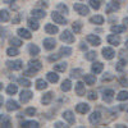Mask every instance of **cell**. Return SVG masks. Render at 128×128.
<instances>
[{
  "label": "cell",
  "instance_id": "3",
  "mask_svg": "<svg viewBox=\"0 0 128 128\" xmlns=\"http://www.w3.org/2000/svg\"><path fill=\"white\" fill-rule=\"evenodd\" d=\"M6 66H8V68L13 69V70H19V69H22V67H23V63H22V60L6 62Z\"/></svg>",
  "mask_w": 128,
  "mask_h": 128
},
{
  "label": "cell",
  "instance_id": "31",
  "mask_svg": "<svg viewBox=\"0 0 128 128\" xmlns=\"http://www.w3.org/2000/svg\"><path fill=\"white\" fill-rule=\"evenodd\" d=\"M27 23H28L30 28H32L34 31L38 30V27H40V26H38V22H37V20H36V19H32V18H31V19H28V22H27Z\"/></svg>",
  "mask_w": 128,
  "mask_h": 128
},
{
  "label": "cell",
  "instance_id": "29",
  "mask_svg": "<svg viewBox=\"0 0 128 128\" xmlns=\"http://www.w3.org/2000/svg\"><path fill=\"white\" fill-rule=\"evenodd\" d=\"M112 32H114V34H122V32L126 31V26H112Z\"/></svg>",
  "mask_w": 128,
  "mask_h": 128
},
{
  "label": "cell",
  "instance_id": "6",
  "mask_svg": "<svg viewBox=\"0 0 128 128\" xmlns=\"http://www.w3.org/2000/svg\"><path fill=\"white\" fill-rule=\"evenodd\" d=\"M51 18L54 19L55 23H59V24H66V23H67V19L64 18L63 16H60L58 12H54V13H52V14H51Z\"/></svg>",
  "mask_w": 128,
  "mask_h": 128
},
{
  "label": "cell",
  "instance_id": "48",
  "mask_svg": "<svg viewBox=\"0 0 128 128\" xmlns=\"http://www.w3.org/2000/svg\"><path fill=\"white\" fill-rule=\"evenodd\" d=\"M35 73H36V70H34V69H28V70H26L24 72V74H26V76H35Z\"/></svg>",
  "mask_w": 128,
  "mask_h": 128
},
{
  "label": "cell",
  "instance_id": "38",
  "mask_svg": "<svg viewBox=\"0 0 128 128\" xmlns=\"http://www.w3.org/2000/svg\"><path fill=\"white\" fill-rule=\"evenodd\" d=\"M6 54H8L9 56H16V55L19 54V51L16 49V46H12V48H9V49L6 50Z\"/></svg>",
  "mask_w": 128,
  "mask_h": 128
},
{
  "label": "cell",
  "instance_id": "34",
  "mask_svg": "<svg viewBox=\"0 0 128 128\" xmlns=\"http://www.w3.org/2000/svg\"><path fill=\"white\" fill-rule=\"evenodd\" d=\"M54 69L56 72H64L67 69V63H59V64H55L54 66Z\"/></svg>",
  "mask_w": 128,
  "mask_h": 128
},
{
  "label": "cell",
  "instance_id": "12",
  "mask_svg": "<svg viewBox=\"0 0 128 128\" xmlns=\"http://www.w3.org/2000/svg\"><path fill=\"white\" fill-rule=\"evenodd\" d=\"M32 94L31 91H22L20 92V101L22 102H28L31 99H32Z\"/></svg>",
  "mask_w": 128,
  "mask_h": 128
},
{
  "label": "cell",
  "instance_id": "33",
  "mask_svg": "<svg viewBox=\"0 0 128 128\" xmlns=\"http://www.w3.org/2000/svg\"><path fill=\"white\" fill-rule=\"evenodd\" d=\"M10 126H12V123H10L9 118L3 116V118H2V123H0V127H2V128H9Z\"/></svg>",
  "mask_w": 128,
  "mask_h": 128
},
{
  "label": "cell",
  "instance_id": "56",
  "mask_svg": "<svg viewBox=\"0 0 128 128\" xmlns=\"http://www.w3.org/2000/svg\"><path fill=\"white\" fill-rule=\"evenodd\" d=\"M123 22H124L126 24H128V17H127V18H124V20H123Z\"/></svg>",
  "mask_w": 128,
  "mask_h": 128
},
{
  "label": "cell",
  "instance_id": "58",
  "mask_svg": "<svg viewBox=\"0 0 128 128\" xmlns=\"http://www.w3.org/2000/svg\"><path fill=\"white\" fill-rule=\"evenodd\" d=\"M126 48H127V49H128V40H127V41H126Z\"/></svg>",
  "mask_w": 128,
  "mask_h": 128
},
{
  "label": "cell",
  "instance_id": "14",
  "mask_svg": "<svg viewBox=\"0 0 128 128\" xmlns=\"http://www.w3.org/2000/svg\"><path fill=\"white\" fill-rule=\"evenodd\" d=\"M76 110H77L78 113H81V114L88 113V110H90V105H87V104H83V102H81V104H78V105L76 106Z\"/></svg>",
  "mask_w": 128,
  "mask_h": 128
},
{
  "label": "cell",
  "instance_id": "47",
  "mask_svg": "<svg viewBox=\"0 0 128 128\" xmlns=\"http://www.w3.org/2000/svg\"><path fill=\"white\" fill-rule=\"evenodd\" d=\"M88 99H90V100H96V99H98V94H96L95 91H91V92L88 94Z\"/></svg>",
  "mask_w": 128,
  "mask_h": 128
},
{
  "label": "cell",
  "instance_id": "49",
  "mask_svg": "<svg viewBox=\"0 0 128 128\" xmlns=\"http://www.w3.org/2000/svg\"><path fill=\"white\" fill-rule=\"evenodd\" d=\"M120 84H122V86H124V87H127L128 86V78H122L120 80Z\"/></svg>",
  "mask_w": 128,
  "mask_h": 128
},
{
  "label": "cell",
  "instance_id": "30",
  "mask_svg": "<svg viewBox=\"0 0 128 128\" xmlns=\"http://www.w3.org/2000/svg\"><path fill=\"white\" fill-rule=\"evenodd\" d=\"M28 51H30L31 55H37L38 52H40V49H38V46H36V45H34V44H31V45L28 46Z\"/></svg>",
  "mask_w": 128,
  "mask_h": 128
},
{
  "label": "cell",
  "instance_id": "59",
  "mask_svg": "<svg viewBox=\"0 0 128 128\" xmlns=\"http://www.w3.org/2000/svg\"><path fill=\"white\" fill-rule=\"evenodd\" d=\"M2 88H3V84H2V83H0V90H2Z\"/></svg>",
  "mask_w": 128,
  "mask_h": 128
},
{
  "label": "cell",
  "instance_id": "15",
  "mask_svg": "<svg viewBox=\"0 0 128 128\" xmlns=\"http://www.w3.org/2000/svg\"><path fill=\"white\" fill-rule=\"evenodd\" d=\"M63 118L66 119L69 124H73V123H74V120H76V119H74L73 113H72V112H69V110H67V112H64V113H63Z\"/></svg>",
  "mask_w": 128,
  "mask_h": 128
},
{
  "label": "cell",
  "instance_id": "60",
  "mask_svg": "<svg viewBox=\"0 0 128 128\" xmlns=\"http://www.w3.org/2000/svg\"><path fill=\"white\" fill-rule=\"evenodd\" d=\"M124 109H126V110H127V112H128V106H127V108H124Z\"/></svg>",
  "mask_w": 128,
  "mask_h": 128
},
{
  "label": "cell",
  "instance_id": "25",
  "mask_svg": "<svg viewBox=\"0 0 128 128\" xmlns=\"http://www.w3.org/2000/svg\"><path fill=\"white\" fill-rule=\"evenodd\" d=\"M51 99H52V92H48V94H45L44 96H42L41 101H42V104H44V105H49L50 101H51Z\"/></svg>",
  "mask_w": 128,
  "mask_h": 128
},
{
  "label": "cell",
  "instance_id": "44",
  "mask_svg": "<svg viewBox=\"0 0 128 128\" xmlns=\"http://www.w3.org/2000/svg\"><path fill=\"white\" fill-rule=\"evenodd\" d=\"M86 59L87 60H95L96 59V52L95 51H90L86 54Z\"/></svg>",
  "mask_w": 128,
  "mask_h": 128
},
{
  "label": "cell",
  "instance_id": "2",
  "mask_svg": "<svg viewBox=\"0 0 128 128\" xmlns=\"http://www.w3.org/2000/svg\"><path fill=\"white\" fill-rule=\"evenodd\" d=\"M74 10L78 13V14H81V16H87L88 13H90V10H88V6H86L84 4H81V3H77V4H74Z\"/></svg>",
  "mask_w": 128,
  "mask_h": 128
},
{
  "label": "cell",
  "instance_id": "18",
  "mask_svg": "<svg viewBox=\"0 0 128 128\" xmlns=\"http://www.w3.org/2000/svg\"><path fill=\"white\" fill-rule=\"evenodd\" d=\"M10 19V14L6 9H3L0 10V22H8Z\"/></svg>",
  "mask_w": 128,
  "mask_h": 128
},
{
  "label": "cell",
  "instance_id": "4",
  "mask_svg": "<svg viewBox=\"0 0 128 128\" xmlns=\"http://www.w3.org/2000/svg\"><path fill=\"white\" fill-rule=\"evenodd\" d=\"M119 6L120 5H119L118 2H110V3H108V5H106L105 12L106 13H113V12H115V10H118Z\"/></svg>",
  "mask_w": 128,
  "mask_h": 128
},
{
  "label": "cell",
  "instance_id": "8",
  "mask_svg": "<svg viewBox=\"0 0 128 128\" xmlns=\"http://www.w3.org/2000/svg\"><path fill=\"white\" fill-rule=\"evenodd\" d=\"M55 45H56V42H55L54 38H45V40H44V48H45L46 50L54 49Z\"/></svg>",
  "mask_w": 128,
  "mask_h": 128
},
{
  "label": "cell",
  "instance_id": "13",
  "mask_svg": "<svg viewBox=\"0 0 128 128\" xmlns=\"http://www.w3.org/2000/svg\"><path fill=\"white\" fill-rule=\"evenodd\" d=\"M114 98V91L113 90H105L104 94H102V99L106 101V102H110Z\"/></svg>",
  "mask_w": 128,
  "mask_h": 128
},
{
  "label": "cell",
  "instance_id": "55",
  "mask_svg": "<svg viewBox=\"0 0 128 128\" xmlns=\"http://www.w3.org/2000/svg\"><path fill=\"white\" fill-rule=\"evenodd\" d=\"M2 105H3V96L0 95V106H2Z\"/></svg>",
  "mask_w": 128,
  "mask_h": 128
},
{
  "label": "cell",
  "instance_id": "24",
  "mask_svg": "<svg viewBox=\"0 0 128 128\" xmlns=\"http://www.w3.org/2000/svg\"><path fill=\"white\" fill-rule=\"evenodd\" d=\"M46 77H48V80H49L51 83H55V82L59 81V76H58L56 73H54V72H49V73L46 74Z\"/></svg>",
  "mask_w": 128,
  "mask_h": 128
},
{
  "label": "cell",
  "instance_id": "1",
  "mask_svg": "<svg viewBox=\"0 0 128 128\" xmlns=\"http://www.w3.org/2000/svg\"><path fill=\"white\" fill-rule=\"evenodd\" d=\"M60 40L64 41V42H67V44H72V42H74V35L72 34L69 30H66L60 35Z\"/></svg>",
  "mask_w": 128,
  "mask_h": 128
},
{
  "label": "cell",
  "instance_id": "43",
  "mask_svg": "<svg viewBox=\"0 0 128 128\" xmlns=\"http://www.w3.org/2000/svg\"><path fill=\"white\" fill-rule=\"evenodd\" d=\"M90 5L94 8V9H96V10H98L99 8H100V0H90Z\"/></svg>",
  "mask_w": 128,
  "mask_h": 128
},
{
  "label": "cell",
  "instance_id": "51",
  "mask_svg": "<svg viewBox=\"0 0 128 128\" xmlns=\"http://www.w3.org/2000/svg\"><path fill=\"white\" fill-rule=\"evenodd\" d=\"M5 32H6V30H5V28H2V27H0V36L4 37V36H5Z\"/></svg>",
  "mask_w": 128,
  "mask_h": 128
},
{
  "label": "cell",
  "instance_id": "19",
  "mask_svg": "<svg viewBox=\"0 0 128 128\" xmlns=\"http://www.w3.org/2000/svg\"><path fill=\"white\" fill-rule=\"evenodd\" d=\"M45 31H46V34H49V35H55L59 30H58V27L54 26V24H46V26H45Z\"/></svg>",
  "mask_w": 128,
  "mask_h": 128
},
{
  "label": "cell",
  "instance_id": "17",
  "mask_svg": "<svg viewBox=\"0 0 128 128\" xmlns=\"http://www.w3.org/2000/svg\"><path fill=\"white\" fill-rule=\"evenodd\" d=\"M108 42L112 44V45H114V46H118L120 44V37L115 36V35H110V36H108Z\"/></svg>",
  "mask_w": 128,
  "mask_h": 128
},
{
  "label": "cell",
  "instance_id": "40",
  "mask_svg": "<svg viewBox=\"0 0 128 128\" xmlns=\"http://www.w3.org/2000/svg\"><path fill=\"white\" fill-rule=\"evenodd\" d=\"M72 27H73L74 34H80V32H81V30H82V23H81V22H74Z\"/></svg>",
  "mask_w": 128,
  "mask_h": 128
},
{
  "label": "cell",
  "instance_id": "42",
  "mask_svg": "<svg viewBox=\"0 0 128 128\" xmlns=\"http://www.w3.org/2000/svg\"><path fill=\"white\" fill-rule=\"evenodd\" d=\"M70 54H72V49H70V48H62V49H60V56H62V55H67V56H68V55H70Z\"/></svg>",
  "mask_w": 128,
  "mask_h": 128
},
{
  "label": "cell",
  "instance_id": "26",
  "mask_svg": "<svg viewBox=\"0 0 128 128\" xmlns=\"http://www.w3.org/2000/svg\"><path fill=\"white\" fill-rule=\"evenodd\" d=\"M83 78H84V82H86L87 84H94L96 82V77L94 76V74H84Z\"/></svg>",
  "mask_w": 128,
  "mask_h": 128
},
{
  "label": "cell",
  "instance_id": "10",
  "mask_svg": "<svg viewBox=\"0 0 128 128\" xmlns=\"http://www.w3.org/2000/svg\"><path fill=\"white\" fill-rule=\"evenodd\" d=\"M6 109L9 112H13V110H18L19 109V104L14 100H8L6 101Z\"/></svg>",
  "mask_w": 128,
  "mask_h": 128
},
{
  "label": "cell",
  "instance_id": "46",
  "mask_svg": "<svg viewBox=\"0 0 128 128\" xmlns=\"http://www.w3.org/2000/svg\"><path fill=\"white\" fill-rule=\"evenodd\" d=\"M58 9L60 10V12H63V13H68V8H67V5H64V4H58Z\"/></svg>",
  "mask_w": 128,
  "mask_h": 128
},
{
  "label": "cell",
  "instance_id": "20",
  "mask_svg": "<svg viewBox=\"0 0 128 128\" xmlns=\"http://www.w3.org/2000/svg\"><path fill=\"white\" fill-rule=\"evenodd\" d=\"M17 32H18V35H19L20 37H23V38H26V40H30V38L32 37V35L30 34V31H27V30H24V28H19Z\"/></svg>",
  "mask_w": 128,
  "mask_h": 128
},
{
  "label": "cell",
  "instance_id": "23",
  "mask_svg": "<svg viewBox=\"0 0 128 128\" xmlns=\"http://www.w3.org/2000/svg\"><path fill=\"white\" fill-rule=\"evenodd\" d=\"M30 68L37 72V70H40V69L42 68V64H41V62H38V60H34V62H30Z\"/></svg>",
  "mask_w": 128,
  "mask_h": 128
},
{
  "label": "cell",
  "instance_id": "27",
  "mask_svg": "<svg viewBox=\"0 0 128 128\" xmlns=\"http://www.w3.org/2000/svg\"><path fill=\"white\" fill-rule=\"evenodd\" d=\"M60 88L63 90V91H69L70 88H72V83H70V81L69 80H66V81H63V83H62V86H60Z\"/></svg>",
  "mask_w": 128,
  "mask_h": 128
},
{
  "label": "cell",
  "instance_id": "22",
  "mask_svg": "<svg viewBox=\"0 0 128 128\" xmlns=\"http://www.w3.org/2000/svg\"><path fill=\"white\" fill-rule=\"evenodd\" d=\"M90 22L95 24H102L104 23V17L102 16H94L90 18Z\"/></svg>",
  "mask_w": 128,
  "mask_h": 128
},
{
  "label": "cell",
  "instance_id": "7",
  "mask_svg": "<svg viewBox=\"0 0 128 128\" xmlns=\"http://www.w3.org/2000/svg\"><path fill=\"white\" fill-rule=\"evenodd\" d=\"M87 41L90 42L91 45H94V46H99V45L101 44L100 37H99V36H95V35H88V36H87Z\"/></svg>",
  "mask_w": 128,
  "mask_h": 128
},
{
  "label": "cell",
  "instance_id": "39",
  "mask_svg": "<svg viewBox=\"0 0 128 128\" xmlns=\"http://www.w3.org/2000/svg\"><path fill=\"white\" fill-rule=\"evenodd\" d=\"M9 42H10V45H12V46H16V48L22 45V41H20L19 38H16V37H12L9 40Z\"/></svg>",
  "mask_w": 128,
  "mask_h": 128
},
{
  "label": "cell",
  "instance_id": "36",
  "mask_svg": "<svg viewBox=\"0 0 128 128\" xmlns=\"http://www.w3.org/2000/svg\"><path fill=\"white\" fill-rule=\"evenodd\" d=\"M18 83H19V84H22L23 87H30L31 84H32V83H31V82H30L27 78H24V77H20V78H18Z\"/></svg>",
  "mask_w": 128,
  "mask_h": 128
},
{
  "label": "cell",
  "instance_id": "45",
  "mask_svg": "<svg viewBox=\"0 0 128 128\" xmlns=\"http://www.w3.org/2000/svg\"><path fill=\"white\" fill-rule=\"evenodd\" d=\"M24 113H26V115H30V116H31V115H35L36 109H35V108H27Z\"/></svg>",
  "mask_w": 128,
  "mask_h": 128
},
{
  "label": "cell",
  "instance_id": "28",
  "mask_svg": "<svg viewBox=\"0 0 128 128\" xmlns=\"http://www.w3.org/2000/svg\"><path fill=\"white\" fill-rule=\"evenodd\" d=\"M48 87V83L44 80H37L36 81V88L37 90H45Z\"/></svg>",
  "mask_w": 128,
  "mask_h": 128
},
{
  "label": "cell",
  "instance_id": "35",
  "mask_svg": "<svg viewBox=\"0 0 128 128\" xmlns=\"http://www.w3.org/2000/svg\"><path fill=\"white\" fill-rule=\"evenodd\" d=\"M18 91V87H17V84H9V86L6 87V92L9 94V95H14L16 92Z\"/></svg>",
  "mask_w": 128,
  "mask_h": 128
},
{
  "label": "cell",
  "instance_id": "21",
  "mask_svg": "<svg viewBox=\"0 0 128 128\" xmlns=\"http://www.w3.org/2000/svg\"><path fill=\"white\" fill-rule=\"evenodd\" d=\"M32 16L35 18H45L46 13H45V10H42V9H34L32 10Z\"/></svg>",
  "mask_w": 128,
  "mask_h": 128
},
{
  "label": "cell",
  "instance_id": "50",
  "mask_svg": "<svg viewBox=\"0 0 128 128\" xmlns=\"http://www.w3.org/2000/svg\"><path fill=\"white\" fill-rule=\"evenodd\" d=\"M59 58H60V54H59V55H50V56H49V60H50V62H52V60H58Z\"/></svg>",
  "mask_w": 128,
  "mask_h": 128
},
{
  "label": "cell",
  "instance_id": "37",
  "mask_svg": "<svg viewBox=\"0 0 128 128\" xmlns=\"http://www.w3.org/2000/svg\"><path fill=\"white\" fill-rule=\"evenodd\" d=\"M116 99H118L119 101L128 100V92H127V91H120L118 95H116Z\"/></svg>",
  "mask_w": 128,
  "mask_h": 128
},
{
  "label": "cell",
  "instance_id": "11",
  "mask_svg": "<svg viewBox=\"0 0 128 128\" xmlns=\"http://www.w3.org/2000/svg\"><path fill=\"white\" fill-rule=\"evenodd\" d=\"M101 119V114L99 112H94L91 115H90V123L91 124H98Z\"/></svg>",
  "mask_w": 128,
  "mask_h": 128
},
{
  "label": "cell",
  "instance_id": "54",
  "mask_svg": "<svg viewBox=\"0 0 128 128\" xmlns=\"http://www.w3.org/2000/svg\"><path fill=\"white\" fill-rule=\"evenodd\" d=\"M3 2H4V3H6V4H9V3H13L14 0H3Z\"/></svg>",
  "mask_w": 128,
  "mask_h": 128
},
{
  "label": "cell",
  "instance_id": "57",
  "mask_svg": "<svg viewBox=\"0 0 128 128\" xmlns=\"http://www.w3.org/2000/svg\"><path fill=\"white\" fill-rule=\"evenodd\" d=\"M116 127H118V128H123V127H126V126H123V124H118Z\"/></svg>",
  "mask_w": 128,
  "mask_h": 128
},
{
  "label": "cell",
  "instance_id": "16",
  "mask_svg": "<svg viewBox=\"0 0 128 128\" xmlns=\"http://www.w3.org/2000/svg\"><path fill=\"white\" fill-rule=\"evenodd\" d=\"M86 90H84V83L83 82H77L76 83V94L78 96H83Z\"/></svg>",
  "mask_w": 128,
  "mask_h": 128
},
{
  "label": "cell",
  "instance_id": "5",
  "mask_svg": "<svg viewBox=\"0 0 128 128\" xmlns=\"http://www.w3.org/2000/svg\"><path fill=\"white\" fill-rule=\"evenodd\" d=\"M102 56H104L105 59L110 60V59H113V58L115 56V51H114L112 48H104V49H102Z\"/></svg>",
  "mask_w": 128,
  "mask_h": 128
},
{
  "label": "cell",
  "instance_id": "41",
  "mask_svg": "<svg viewBox=\"0 0 128 128\" xmlns=\"http://www.w3.org/2000/svg\"><path fill=\"white\" fill-rule=\"evenodd\" d=\"M81 74H82V70H81V69H73V70L70 72V77H72V78H80Z\"/></svg>",
  "mask_w": 128,
  "mask_h": 128
},
{
  "label": "cell",
  "instance_id": "32",
  "mask_svg": "<svg viewBox=\"0 0 128 128\" xmlns=\"http://www.w3.org/2000/svg\"><path fill=\"white\" fill-rule=\"evenodd\" d=\"M20 127H26V128H27V127H30V128H38L40 124H38V122H23Z\"/></svg>",
  "mask_w": 128,
  "mask_h": 128
},
{
  "label": "cell",
  "instance_id": "52",
  "mask_svg": "<svg viewBox=\"0 0 128 128\" xmlns=\"http://www.w3.org/2000/svg\"><path fill=\"white\" fill-rule=\"evenodd\" d=\"M55 127H56V128H62V127H67V126L63 124V123H60V122H58V123H55Z\"/></svg>",
  "mask_w": 128,
  "mask_h": 128
},
{
  "label": "cell",
  "instance_id": "9",
  "mask_svg": "<svg viewBox=\"0 0 128 128\" xmlns=\"http://www.w3.org/2000/svg\"><path fill=\"white\" fill-rule=\"evenodd\" d=\"M91 69H92V72H94L95 74H99V73H101V72H102V69H104V64H102V63H100V62H96V63H94V64H92Z\"/></svg>",
  "mask_w": 128,
  "mask_h": 128
},
{
  "label": "cell",
  "instance_id": "53",
  "mask_svg": "<svg viewBox=\"0 0 128 128\" xmlns=\"http://www.w3.org/2000/svg\"><path fill=\"white\" fill-rule=\"evenodd\" d=\"M19 19H20V16H17V17L13 19V23H18V22H19Z\"/></svg>",
  "mask_w": 128,
  "mask_h": 128
}]
</instances>
